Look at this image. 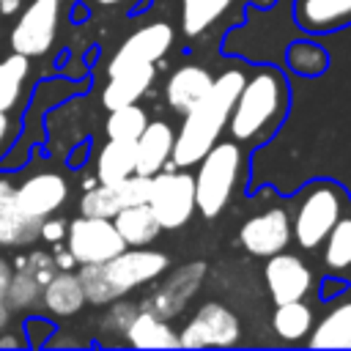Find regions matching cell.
<instances>
[{
  "label": "cell",
  "instance_id": "7bdbcfd3",
  "mask_svg": "<svg viewBox=\"0 0 351 351\" xmlns=\"http://www.w3.org/2000/svg\"><path fill=\"white\" fill-rule=\"evenodd\" d=\"M22 5H25V0H0V19H11V16H16Z\"/></svg>",
  "mask_w": 351,
  "mask_h": 351
},
{
  "label": "cell",
  "instance_id": "60d3db41",
  "mask_svg": "<svg viewBox=\"0 0 351 351\" xmlns=\"http://www.w3.org/2000/svg\"><path fill=\"white\" fill-rule=\"evenodd\" d=\"M16 132V123L11 121V112H0V151L8 145V140L14 137Z\"/></svg>",
  "mask_w": 351,
  "mask_h": 351
},
{
  "label": "cell",
  "instance_id": "44dd1931",
  "mask_svg": "<svg viewBox=\"0 0 351 351\" xmlns=\"http://www.w3.org/2000/svg\"><path fill=\"white\" fill-rule=\"evenodd\" d=\"M123 343L132 348H178V332L167 324V318L140 307L126 326Z\"/></svg>",
  "mask_w": 351,
  "mask_h": 351
},
{
  "label": "cell",
  "instance_id": "d6986e66",
  "mask_svg": "<svg viewBox=\"0 0 351 351\" xmlns=\"http://www.w3.org/2000/svg\"><path fill=\"white\" fill-rule=\"evenodd\" d=\"M41 307L52 318H71L85 307V293L80 277L71 269H58L41 288Z\"/></svg>",
  "mask_w": 351,
  "mask_h": 351
},
{
  "label": "cell",
  "instance_id": "277c9868",
  "mask_svg": "<svg viewBox=\"0 0 351 351\" xmlns=\"http://www.w3.org/2000/svg\"><path fill=\"white\" fill-rule=\"evenodd\" d=\"M348 195L335 181H313L299 192L296 214L291 219V239L302 250H318L332 230V225L340 219V214L348 208Z\"/></svg>",
  "mask_w": 351,
  "mask_h": 351
},
{
  "label": "cell",
  "instance_id": "3957f363",
  "mask_svg": "<svg viewBox=\"0 0 351 351\" xmlns=\"http://www.w3.org/2000/svg\"><path fill=\"white\" fill-rule=\"evenodd\" d=\"M244 178V148L233 140H217L197 162L195 173V208L214 219L230 203L239 181Z\"/></svg>",
  "mask_w": 351,
  "mask_h": 351
},
{
  "label": "cell",
  "instance_id": "7402d4cb",
  "mask_svg": "<svg viewBox=\"0 0 351 351\" xmlns=\"http://www.w3.org/2000/svg\"><path fill=\"white\" fill-rule=\"evenodd\" d=\"M112 225L121 233V239L126 241V247H148L159 236V230H162V225L156 222V217H154L148 203L123 206L112 217Z\"/></svg>",
  "mask_w": 351,
  "mask_h": 351
},
{
  "label": "cell",
  "instance_id": "ffe728a7",
  "mask_svg": "<svg viewBox=\"0 0 351 351\" xmlns=\"http://www.w3.org/2000/svg\"><path fill=\"white\" fill-rule=\"evenodd\" d=\"M214 82V74L203 66H181L170 74L167 85H165V96H167V104L176 110V112H186L192 110L211 88Z\"/></svg>",
  "mask_w": 351,
  "mask_h": 351
},
{
  "label": "cell",
  "instance_id": "7a4b0ae2",
  "mask_svg": "<svg viewBox=\"0 0 351 351\" xmlns=\"http://www.w3.org/2000/svg\"><path fill=\"white\" fill-rule=\"evenodd\" d=\"M244 77H247L244 69H225L219 77H214L208 93L192 110L184 112V123L173 140V154H170V162L176 167L184 170L195 167L200 156L219 140V134L228 126L236 93L244 85Z\"/></svg>",
  "mask_w": 351,
  "mask_h": 351
},
{
  "label": "cell",
  "instance_id": "f546056e",
  "mask_svg": "<svg viewBox=\"0 0 351 351\" xmlns=\"http://www.w3.org/2000/svg\"><path fill=\"white\" fill-rule=\"evenodd\" d=\"M145 123H148V115L134 101V104H123V107L110 110V115L104 121V132L110 140H132L134 143L140 137V132L145 129Z\"/></svg>",
  "mask_w": 351,
  "mask_h": 351
},
{
  "label": "cell",
  "instance_id": "f1b7e54d",
  "mask_svg": "<svg viewBox=\"0 0 351 351\" xmlns=\"http://www.w3.org/2000/svg\"><path fill=\"white\" fill-rule=\"evenodd\" d=\"M285 60H288V69L299 77H318L329 69V55L321 44H313V41H293L285 52Z\"/></svg>",
  "mask_w": 351,
  "mask_h": 351
},
{
  "label": "cell",
  "instance_id": "5bb4252c",
  "mask_svg": "<svg viewBox=\"0 0 351 351\" xmlns=\"http://www.w3.org/2000/svg\"><path fill=\"white\" fill-rule=\"evenodd\" d=\"M263 280H266V288H269L274 304L299 302L313 288V271L307 269V263L296 255H288L285 250L266 258Z\"/></svg>",
  "mask_w": 351,
  "mask_h": 351
},
{
  "label": "cell",
  "instance_id": "484cf974",
  "mask_svg": "<svg viewBox=\"0 0 351 351\" xmlns=\"http://www.w3.org/2000/svg\"><path fill=\"white\" fill-rule=\"evenodd\" d=\"M11 280H8V291H5V304L11 310V315H27L41 304V282L22 266V263H11Z\"/></svg>",
  "mask_w": 351,
  "mask_h": 351
},
{
  "label": "cell",
  "instance_id": "d590c367",
  "mask_svg": "<svg viewBox=\"0 0 351 351\" xmlns=\"http://www.w3.org/2000/svg\"><path fill=\"white\" fill-rule=\"evenodd\" d=\"M148 184H151V176H140V173H132V176H126L123 181H118L115 189H118L121 206L145 203V200H148Z\"/></svg>",
  "mask_w": 351,
  "mask_h": 351
},
{
  "label": "cell",
  "instance_id": "603a6c76",
  "mask_svg": "<svg viewBox=\"0 0 351 351\" xmlns=\"http://www.w3.org/2000/svg\"><path fill=\"white\" fill-rule=\"evenodd\" d=\"M310 348H351V299L335 304L307 335Z\"/></svg>",
  "mask_w": 351,
  "mask_h": 351
},
{
  "label": "cell",
  "instance_id": "83f0119b",
  "mask_svg": "<svg viewBox=\"0 0 351 351\" xmlns=\"http://www.w3.org/2000/svg\"><path fill=\"white\" fill-rule=\"evenodd\" d=\"M324 263L332 271L351 266V206L340 214V219L324 239Z\"/></svg>",
  "mask_w": 351,
  "mask_h": 351
},
{
  "label": "cell",
  "instance_id": "7c38bea8",
  "mask_svg": "<svg viewBox=\"0 0 351 351\" xmlns=\"http://www.w3.org/2000/svg\"><path fill=\"white\" fill-rule=\"evenodd\" d=\"M178 3V22L186 41H197L217 30L219 25H228L230 19L244 11V3L269 5V0H176Z\"/></svg>",
  "mask_w": 351,
  "mask_h": 351
},
{
  "label": "cell",
  "instance_id": "4dcf8cb0",
  "mask_svg": "<svg viewBox=\"0 0 351 351\" xmlns=\"http://www.w3.org/2000/svg\"><path fill=\"white\" fill-rule=\"evenodd\" d=\"M77 277H80L85 302L101 307V304H110L112 299H121L118 291H115V285L110 282V277L104 271V263H80Z\"/></svg>",
  "mask_w": 351,
  "mask_h": 351
},
{
  "label": "cell",
  "instance_id": "9c48e42d",
  "mask_svg": "<svg viewBox=\"0 0 351 351\" xmlns=\"http://www.w3.org/2000/svg\"><path fill=\"white\" fill-rule=\"evenodd\" d=\"M239 335H241L239 318L225 304L211 302V304H203L189 318V324L178 335V346H184V348H206V346L225 348V346H233L239 340Z\"/></svg>",
  "mask_w": 351,
  "mask_h": 351
},
{
  "label": "cell",
  "instance_id": "f35d334b",
  "mask_svg": "<svg viewBox=\"0 0 351 351\" xmlns=\"http://www.w3.org/2000/svg\"><path fill=\"white\" fill-rule=\"evenodd\" d=\"M16 208V184L8 176H0V217L3 214H14Z\"/></svg>",
  "mask_w": 351,
  "mask_h": 351
},
{
  "label": "cell",
  "instance_id": "74e56055",
  "mask_svg": "<svg viewBox=\"0 0 351 351\" xmlns=\"http://www.w3.org/2000/svg\"><path fill=\"white\" fill-rule=\"evenodd\" d=\"M38 239L47 241V244H60V241L66 239V222H63V219L44 217L41 225H38Z\"/></svg>",
  "mask_w": 351,
  "mask_h": 351
},
{
  "label": "cell",
  "instance_id": "cb8c5ba5",
  "mask_svg": "<svg viewBox=\"0 0 351 351\" xmlns=\"http://www.w3.org/2000/svg\"><path fill=\"white\" fill-rule=\"evenodd\" d=\"M134 173V143L132 140H110L96 154V184H118Z\"/></svg>",
  "mask_w": 351,
  "mask_h": 351
},
{
  "label": "cell",
  "instance_id": "ee69618b",
  "mask_svg": "<svg viewBox=\"0 0 351 351\" xmlns=\"http://www.w3.org/2000/svg\"><path fill=\"white\" fill-rule=\"evenodd\" d=\"M19 346H25V337L11 335L8 329H3V332H0V348H19Z\"/></svg>",
  "mask_w": 351,
  "mask_h": 351
},
{
  "label": "cell",
  "instance_id": "6da1fadb",
  "mask_svg": "<svg viewBox=\"0 0 351 351\" xmlns=\"http://www.w3.org/2000/svg\"><path fill=\"white\" fill-rule=\"evenodd\" d=\"M291 107V85L285 74L274 66H255L247 71L244 85L236 93L228 132L233 143L255 148L274 137Z\"/></svg>",
  "mask_w": 351,
  "mask_h": 351
},
{
  "label": "cell",
  "instance_id": "4316f807",
  "mask_svg": "<svg viewBox=\"0 0 351 351\" xmlns=\"http://www.w3.org/2000/svg\"><path fill=\"white\" fill-rule=\"evenodd\" d=\"M271 326H274L277 337L285 340V343L304 340L313 329V310L304 304V299L282 302V304H277V310L271 315Z\"/></svg>",
  "mask_w": 351,
  "mask_h": 351
},
{
  "label": "cell",
  "instance_id": "b9f144b4",
  "mask_svg": "<svg viewBox=\"0 0 351 351\" xmlns=\"http://www.w3.org/2000/svg\"><path fill=\"white\" fill-rule=\"evenodd\" d=\"M52 247H55V266H58V269H74V266H77L74 255H71L66 247H60V244H52Z\"/></svg>",
  "mask_w": 351,
  "mask_h": 351
},
{
  "label": "cell",
  "instance_id": "8d00e7d4",
  "mask_svg": "<svg viewBox=\"0 0 351 351\" xmlns=\"http://www.w3.org/2000/svg\"><path fill=\"white\" fill-rule=\"evenodd\" d=\"M11 271H14V266L0 255V332L8 329V324H11V318H14L11 310H8V304H5V291H8Z\"/></svg>",
  "mask_w": 351,
  "mask_h": 351
},
{
  "label": "cell",
  "instance_id": "ac0fdd59",
  "mask_svg": "<svg viewBox=\"0 0 351 351\" xmlns=\"http://www.w3.org/2000/svg\"><path fill=\"white\" fill-rule=\"evenodd\" d=\"M154 77H156L154 63H140V66H129L115 74H107V85L101 90V104L107 110H115V107L140 101L145 96V90L151 88Z\"/></svg>",
  "mask_w": 351,
  "mask_h": 351
},
{
  "label": "cell",
  "instance_id": "ab89813d",
  "mask_svg": "<svg viewBox=\"0 0 351 351\" xmlns=\"http://www.w3.org/2000/svg\"><path fill=\"white\" fill-rule=\"evenodd\" d=\"M88 3L104 11H129V8H137L143 0H88Z\"/></svg>",
  "mask_w": 351,
  "mask_h": 351
},
{
  "label": "cell",
  "instance_id": "d4e9b609",
  "mask_svg": "<svg viewBox=\"0 0 351 351\" xmlns=\"http://www.w3.org/2000/svg\"><path fill=\"white\" fill-rule=\"evenodd\" d=\"M30 77V58L11 52L0 60V112L16 110Z\"/></svg>",
  "mask_w": 351,
  "mask_h": 351
},
{
  "label": "cell",
  "instance_id": "e0dca14e",
  "mask_svg": "<svg viewBox=\"0 0 351 351\" xmlns=\"http://www.w3.org/2000/svg\"><path fill=\"white\" fill-rule=\"evenodd\" d=\"M293 19L307 33H337L351 27V0H293Z\"/></svg>",
  "mask_w": 351,
  "mask_h": 351
},
{
  "label": "cell",
  "instance_id": "9a60e30c",
  "mask_svg": "<svg viewBox=\"0 0 351 351\" xmlns=\"http://www.w3.org/2000/svg\"><path fill=\"white\" fill-rule=\"evenodd\" d=\"M203 274H206V263H203V261L184 266V269H181L178 274H173L165 285H159V288H156V293H151V296H148V302H145L143 307H145V310H151V313H156V315H162V318L178 315V313L184 310L186 299L197 291V285H200Z\"/></svg>",
  "mask_w": 351,
  "mask_h": 351
},
{
  "label": "cell",
  "instance_id": "4fadbf2b",
  "mask_svg": "<svg viewBox=\"0 0 351 351\" xmlns=\"http://www.w3.org/2000/svg\"><path fill=\"white\" fill-rule=\"evenodd\" d=\"M69 197V181L55 170H38L16 184V208L25 217H52Z\"/></svg>",
  "mask_w": 351,
  "mask_h": 351
},
{
  "label": "cell",
  "instance_id": "5b68a950",
  "mask_svg": "<svg viewBox=\"0 0 351 351\" xmlns=\"http://www.w3.org/2000/svg\"><path fill=\"white\" fill-rule=\"evenodd\" d=\"M145 203L151 206L162 230L184 228L195 214V176L184 167L154 173Z\"/></svg>",
  "mask_w": 351,
  "mask_h": 351
},
{
  "label": "cell",
  "instance_id": "52a82bcc",
  "mask_svg": "<svg viewBox=\"0 0 351 351\" xmlns=\"http://www.w3.org/2000/svg\"><path fill=\"white\" fill-rule=\"evenodd\" d=\"M66 250L74 255L77 263H104L115 258L126 241L115 230L112 219L104 217H77L66 225Z\"/></svg>",
  "mask_w": 351,
  "mask_h": 351
},
{
  "label": "cell",
  "instance_id": "2e32d148",
  "mask_svg": "<svg viewBox=\"0 0 351 351\" xmlns=\"http://www.w3.org/2000/svg\"><path fill=\"white\" fill-rule=\"evenodd\" d=\"M176 132L167 121H148L140 137L134 140V173L154 176L167 167L173 154Z\"/></svg>",
  "mask_w": 351,
  "mask_h": 351
},
{
  "label": "cell",
  "instance_id": "8fae6325",
  "mask_svg": "<svg viewBox=\"0 0 351 351\" xmlns=\"http://www.w3.org/2000/svg\"><path fill=\"white\" fill-rule=\"evenodd\" d=\"M239 244L258 258H269L282 252L291 244V217L285 208L271 206L255 217H250L239 230Z\"/></svg>",
  "mask_w": 351,
  "mask_h": 351
},
{
  "label": "cell",
  "instance_id": "ba28073f",
  "mask_svg": "<svg viewBox=\"0 0 351 351\" xmlns=\"http://www.w3.org/2000/svg\"><path fill=\"white\" fill-rule=\"evenodd\" d=\"M167 266H170L167 255L159 250H148V247H123L115 258L104 261V271L110 282L115 285L118 296L156 280L159 274H165Z\"/></svg>",
  "mask_w": 351,
  "mask_h": 351
},
{
  "label": "cell",
  "instance_id": "e575fe53",
  "mask_svg": "<svg viewBox=\"0 0 351 351\" xmlns=\"http://www.w3.org/2000/svg\"><path fill=\"white\" fill-rule=\"evenodd\" d=\"M14 263H22V266H25L41 285H47L49 277L58 271V266H55V255L47 252V250H30L25 258H16Z\"/></svg>",
  "mask_w": 351,
  "mask_h": 351
},
{
  "label": "cell",
  "instance_id": "d6a6232c",
  "mask_svg": "<svg viewBox=\"0 0 351 351\" xmlns=\"http://www.w3.org/2000/svg\"><path fill=\"white\" fill-rule=\"evenodd\" d=\"M121 208L123 206H121V197H118L115 184H93L80 197V214L82 217H104V219H112Z\"/></svg>",
  "mask_w": 351,
  "mask_h": 351
},
{
  "label": "cell",
  "instance_id": "8992f818",
  "mask_svg": "<svg viewBox=\"0 0 351 351\" xmlns=\"http://www.w3.org/2000/svg\"><path fill=\"white\" fill-rule=\"evenodd\" d=\"M60 27V0H27L8 33L11 49L25 58H41L52 49Z\"/></svg>",
  "mask_w": 351,
  "mask_h": 351
},
{
  "label": "cell",
  "instance_id": "1f68e13d",
  "mask_svg": "<svg viewBox=\"0 0 351 351\" xmlns=\"http://www.w3.org/2000/svg\"><path fill=\"white\" fill-rule=\"evenodd\" d=\"M38 225H41V219L25 217L22 211L3 214L0 217V247L19 250V247L33 244L38 239Z\"/></svg>",
  "mask_w": 351,
  "mask_h": 351
},
{
  "label": "cell",
  "instance_id": "30bf717a",
  "mask_svg": "<svg viewBox=\"0 0 351 351\" xmlns=\"http://www.w3.org/2000/svg\"><path fill=\"white\" fill-rule=\"evenodd\" d=\"M173 27L167 22H151V25H143L140 30H134L118 49L115 55L110 58L107 63V74H115L121 69H129V66H140V63H159L170 47H173Z\"/></svg>",
  "mask_w": 351,
  "mask_h": 351
},
{
  "label": "cell",
  "instance_id": "836d02e7",
  "mask_svg": "<svg viewBox=\"0 0 351 351\" xmlns=\"http://www.w3.org/2000/svg\"><path fill=\"white\" fill-rule=\"evenodd\" d=\"M137 310H140L137 304L112 299V302H110V310H107L104 318H101V335H112V337H121V340H123L126 326H129V321L134 318Z\"/></svg>",
  "mask_w": 351,
  "mask_h": 351
}]
</instances>
